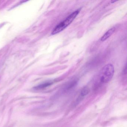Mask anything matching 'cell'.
Here are the masks:
<instances>
[{
  "label": "cell",
  "mask_w": 127,
  "mask_h": 127,
  "mask_svg": "<svg viewBox=\"0 0 127 127\" xmlns=\"http://www.w3.org/2000/svg\"><path fill=\"white\" fill-rule=\"evenodd\" d=\"M114 73V68L111 64H108L102 69L100 73V78L101 82L107 83L111 80Z\"/></svg>",
  "instance_id": "cell-2"
},
{
  "label": "cell",
  "mask_w": 127,
  "mask_h": 127,
  "mask_svg": "<svg viewBox=\"0 0 127 127\" xmlns=\"http://www.w3.org/2000/svg\"><path fill=\"white\" fill-rule=\"evenodd\" d=\"M79 11L80 10L78 9L73 12L69 15L64 20L59 24L53 29V31L52 32V34L55 35L58 34L65 29L75 20L79 13Z\"/></svg>",
  "instance_id": "cell-1"
},
{
  "label": "cell",
  "mask_w": 127,
  "mask_h": 127,
  "mask_svg": "<svg viewBox=\"0 0 127 127\" xmlns=\"http://www.w3.org/2000/svg\"><path fill=\"white\" fill-rule=\"evenodd\" d=\"M116 2V1H113V2ZM111 2H113V1H111Z\"/></svg>",
  "instance_id": "cell-5"
},
{
  "label": "cell",
  "mask_w": 127,
  "mask_h": 127,
  "mask_svg": "<svg viewBox=\"0 0 127 127\" xmlns=\"http://www.w3.org/2000/svg\"><path fill=\"white\" fill-rule=\"evenodd\" d=\"M115 30V28L114 27L111 28L109 30H108L104 34L102 37L101 38V40L102 41H104L107 39L109 37H110L111 35L114 32Z\"/></svg>",
  "instance_id": "cell-3"
},
{
  "label": "cell",
  "mask_w": 127,
  "mask_h": 127,
  "mask_svg": "<svg viewBox=\"0 0 127 127\" xmlns=\"http://www.w3.org/2000/svg\"><path fill=\"white\" fill-rule=\"evenodd\" d=\"M89 90L87 88H83L81 93V96H84L87 95L89 93Z\"/></svg>",
  "instance_id": "cell-4"
}]
</instances>
